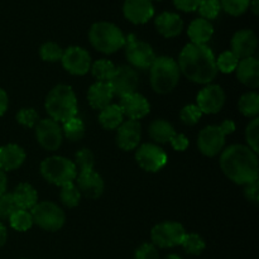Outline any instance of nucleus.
I'll return each instance as SVG.
<instances>
[{
	"mask_svg": "<svg viewBox=\"0 0 259 259\" xmlns=\"http://www.w3.org/2000/svg\"><path fill=\"white\" fill-rule=\"evenodd\" d=\"M111 90H113L114 96H123L129 95V94L136 93L137 86H138V73L136 72L131 66H120L115 68L113 77L109 81Z\"/></svg>",
	"mask_w": 259,
	"mask_h": 259,
	"instance_id": "14",
	"label": "nucleus"
},
{
	"mask_svg": "<svg viewBox=\"0 0 259 259\" xmlns=\"http://www.w3.org/2000/svg\"><path fill=\"white\" fill-rule=\"evenodd\" d=\"M63 50L55 42H46L40 46L39 56L46 62H57L61 61Z\"/></svg>",
	"mask_w": 259,
	"mask_h": 259,
	"instance_id": "36",
	"label": "nucleus"
},
{
	"mask_svg": "<svg viewBox=\"0 0 259 259\" xmlns=\"http://www.w3.org/2000/svg\"><path fill=\"white\" fill-rule=\"evenodd\" d=\"M7 239H8L7 228L4 227V224L0 223V248L4 247V244L7 243Z\"/></svg>",
	"mask_w": 259,
	"mask_h": 259,
	"instance_id": "51",
	"label": "nucleus"
},
{
	"mask_svg": "<svg viewBox=\"0 0 259 259\" xmlns=\"http://www.w3.org/2000/svg\"><path fill=\"white\" fill-rule=\"evenodd\" d=\"M40 174L47 182L62 187L75 181L77 168L71 159L53 156L43 159L40 163Z\"/></svg>",
	"mask_w": 259,
	"mask_h": 259,
	"instance_id": "6",
	"label": "nucleus"
},
{
	"mask_svg": "<svg viewBox=\"0 0 259 259\" xmlns=\"http://www.w3.org/2000/svg\"><path fill=\"white\" fill-rule=\"evenodd\" d=\"M238 108H239V111L244 116L257 118L259 113V95L257 93H253V91L244 94L239 99Z\"/></svg>",
	"mask_w": 259,
	"mask_h": 259,
	"instance_id": "29",
	"label": "nucleus"
},
{
	"mask_svg": "<svg viewBox=\"0 0 259 259\" xmlns=\"http://www.w3.org/2000/svg\"><path fill=\"white\" fill-rule=\"evenodd\" d=\"M250 0H220L222 9L225 13L233 15V17H239L244 14L249 9Z\"/></svg>",
	"mask_w": 259,
	"mask_h": 259,
	"instance_id": "37",
	"label": "nucleus"
},
{
	"mask_svg": "<svg viewBox=\"0 0 259 259\" xmlns=\"http://www.w3.org/2000/svg\"><path fill=\"white\" fill-rule=\"evenodd\" d=\"M181 245L185 252L191 255H200L206 248L204 238L196 233H189V234L186 233L184 239H182Z\"/></svg>",
	"mask_w": 259,
	"mask_h": 259,
	"instance_id": "33",
	"label": "nucleus"
},
{
	"mask_svg": "<svg viewBox=\"0 0 259 259\" xmlns=\"http://www.w3.org/2000/svg\"><path fill=\"white\" fill-rule=\"evenodd\" d=\"M120 106L124 116H128L131 120H139L144 118L151 111V105L143 95L138 93L129 94L120 98Z\"/></svg>",
	"mask_w": 259,
	"mask_h": 259,
	"instance_id": "17",
	"label": "nucleus"
},
{
	"mask_svg": "<svg viewBox=\"0 0 259 259\" xmlns=\"http://www.w3.org/2000/svg\"><path fill=\"white\" fill-rule=\"evenodd\" d=\"M220 128H222V131L224 132L225 136H228V134H232L233 132L235 131V124L234 121L228 119V120H224L222 124H220Z\"/></svg>",
	"mask_w": 259,
	"mask_h": 259,
	"instance_id": "49",
	"label": "nucleus"
},
{
	"mask_svg": "<svg viewBox=\"0 0 259 259\" xmlns=\"http://www.w3.org/2000/svg\"><path fill=\"white\" fill-rule=\"evenodd\" d=\"M14 201L17 204L18 209L23 210H32L33 207L37 205L38 201V194L34 190L32 185L27 184V182H22L18 185L12 192Z\"/></svg>",
	"mask_w": 259,
	"mask_h": 259,
	"instance_id": "26",
	"label": "nucleus"
},
{
	"mask_svg": "<svg viewBox=\"0 0 259 259\" xmlns=\"http://www.w3.org/2000/svg\"><path fill=\"white\" fill-rule=\"evenodd\" d=\"M154 24H156L159 34L166 38L177 37L179 34H181L182 29H184V20L176 13H162L156 18Z\"/></svg>",
	"mask_w": 259,
	"mask_h": 259,
	"instance_id": "22",
	"label": "nucleus"
},
{
	"mask_svg": "<svg viewBox=\"0 0 259 259\" xmlns=\"http://www.w3.org/2000/svg\"><path fill=\"white\" fill-rule=\"evenodd\" d=\"M258 0H250V4H249V8H252L253 13H254L255 15L258 14L259 12V8H258Z\"/></svg>",
	"mask_w": 259,
	"mask_h": 259,
	"instance_id": "52",
	"label": "nucleus"
},
{
	"mask_svg": "<svg viewBox=\"0 0 259 259\" xmlns=\"http://www.w3.org/2000/svg\"><path fill=\"white\" fill-rule=\"evenodd\" d=\"M166 259H182V258L179 257L177 254H169V255H167Z\"/></svg>",
	"mask_w": 259,
	"mask_h": 259,
	"instance_id": "53",
	"label": "nucleus"
},
{
	"mask_svg": "<svg viewBox=\"0 0 259 259\" xmlns=\"http://www.w3.org/2000/svg\"><path fill=\"white\" fill-rule=\"evenodd\" d=\"M62 134L71 142L80 141L85 136V124L77 116L68 119L63 123Z\"/></svg>",
	"mask_w": 259,
	"mask_h": 259,
	"instance_id": "30",
	"label": "nucleus"
},
{
	"mask_svg": "<svg viewBox=\"0 0 259 259\" xmlns=\"http://www.w3.org/2000/svg\"><path fill=\"white\" fill-rule=\"evenodd\" d=\"M30 214L33 223L47 232H57L66 222L65 211L51 201L37 202V205L30 210Z\"/></svg>",
	"mask_w": 259,
	"mask_h": 259,
	"instance_id": "7",
	"label": "nucleus"
},
{
	"mask_svg": "<svg viewBox=\"0 0 259 259\" xmlns=\"http://www.w3.org/2000/svg\"><path fill=\"white\" fill-rule=\"evenodd\" d=\"M244 195L247 197L248 201L253 202L254 205H258L259 202V186H258V180L253 181L250 184L245 185Z\"/></svg>",
	"mask_w": 259,
	"mask_h": 259,
	"instance_id": "45",
	"label": "nucleus"
},
{
	"mask_svg": "<svg viewBox=\"0 0 259 259\" xmlns=\"http://www.w3.org/2000/svg\"><path fill=\"white\" fill-rule=\"evenodd\" d=\"M10 227L17 232H27L33 227V218L30 211L23 209H18L10 215L9 218Z\"/></svg>",
	"mask_w": 259,
	"mask_h": 259,
	"instance_id": "32",
	"label": "nucleus"
},
{
	"mask_svg": "<svg viewBox=\"0 0 259 259\" xmlns=\"http://www.w3.org/2000/svg\"><path fill=\"white\" fill-rule=\"evenodd\" d=\"M235 72L238 80L247 88L257 89L259 86V61L253 56L240 60Z\"/></svg>",
	"mask_w": 259,
	"mask_h": 259,
	"instance_id": "21",
	"label": "nucleus"
},
{
	"mask_svg": "<svg viewBox=\"0 0 259 259\" xmlns=\"http://www.w3.org/2000/svg\"><path fill=\"white\" fill-rule=\"evenodd\" d=\"M8 104H9V100H8L7 93L0 88V116L5 114L8 109Z\"/></svg>",
	"mask_w": 259,
	"mask_h": 259,
	"instance_id": "48",
	"label": "nucleus"
},
{
	"mask_svg": "<svg viewBox=\"0 0 259 259\" xmlns=\"http://www.w3.org/2000/svg\"><path fill=\"white\" fill-rule=\"evenodd\" d=\"M123 13L133 24H144L154 15V8L149 0H125Z\"/></svg>",
	"mask_w": 259,
	"mask_h": 259,
	"instance_id": "18",
	"label": "nucleus"
},
{
	"mask_svg": "<svg viewBox=\"0 0 259 259\" xmlns=\"http://www.w3.org/2000/svg\"><path fill=\"white\" fill-rule=\"evenodd\" d=\"M17 121L25 128H34L39 121V115L33 108H23L18 111Z\"/></svg>",
	"mask_w": 259,
	"mask_h": 259,
	"instance_id": "41",
	"label": "nucleus"
},
{
	"mask_svg": "<svg viewBox=\"0 0 259 259\" xmlns=\"http://www.w3.org/2000/svg\"><path fill=\"white\" fill-rule=\"evenodd\" d=\"M220 168L237 185H248L258 180V157L249 147L233 144L222 151Z\"/></svg>",
	"mask_w": 259,
	"mask_h": 259,
	"instance_id": "2",
	"label": "nucleus"
},
{
	"mask_svg": "<svg viewBox=\"0 0 259 259\" xmlns=\"http://www.w3.org/2000/svg\"><path fill=\"white\" fill-rule=\"evenodd\" d=\"M169 143H171L172 148H174L175 151L184 152V151H186V149H187L190 142H189V139L186 138V136H185V134H177L176 133L171 138Z\"/></svg>",
	"mask_w": 259,
	"mask_h": 259,
	"instance_id": "47",
	"label": "nucleus"
},
{
	"mask_svg": "<svg viewBox=\"0 0 259 259\" xmlns=\"http://www.w3.org/2000/svg\"><path fill=\"white\" fill-rule=\"evenodd\" d=\"M197 10H199L200 15H201V18H204V19H215V18L219 15L220 10H222L220 0H201Z\"/></svg>",
	"mask_w": 259,
	"mask_h": 259,
	"instance_id": "39",
	"label": "nucleus"
},
{
	"mask_svg": "<svg viewBox=\"0 0 259 259\" xmlns=\"http://www.w3.org/2000/svg\"><path fill=\"white\" fill-rule=\"evenodd\" d=\"M114 98V93L111 90L109 82H95L90 86L88 90V100L91 108L95 110H103L106 106L111 104V100Z\"/></svg>",
	"mask_w": 259,
	"mask_h": 259,
	"instance_id": "24",
	"label": "nucleus"
},
{
	"mask_svg": "<svg viewBox=\"0 0 259 259\" xmlns=\"http://www.w3.org/2000/svg\"><path fill=\"white\" fill-rule=\"evenodd\" d=\"M180 72L195 83L209 85L218 75L217 58L206 45L189 43L179 57Z\"/></svg>",
	"mask_w": 259,
	"mask_h": 259,
	"instance_id": "1",
	"label": "nucleus"
},
{
	"mask_svg": "<svg viewBox=\"0 0 259 259\" xmlns=\"http://www.w3.org/2000/svg\"><path fill=\"white\" fill-rule=\"evenodd\" d=\"M45 106L50 118L57 123H65L77 115V99L68 85L55 86L47 94Z\"/></svg>",
	"mask_w": 259,
	"mask_h": 259,
	"instance_id": "3",
	"label": "nucleus"
},
{
	"mask_svg": "<svg viewBox=\"0 0 259 259\" xmlns=\"http://www.w3.org/2000/svg\"><path fill=\"white\" fill-rule=\"evenodd\" d=\"M225 137L220 125H207L199 133L197 147L204 156L215 157L224 148Z\"/></svg>",
	"mask_w": 259,
	"mask_h": 259,
	"instance_id": "13",
	"label": "nucleus"
},
{
	"mask_svg": "<svg viewBox=\"0 0 259 259\" xmlns=\"http://www.w3.org/2000/svg\"><path fill=\"white\" fill-rule=\"evenodd\" d=\"M232 52L237 56L238 58H247L252 57L254 55L258 46L257 35L250 29L238 30L232 38Z\"/></svg>",
	"mask_w": 259,
	"mask_h": 259,
	"instance_id": "19",
	"label": "nucleus"
},
{
	"mask_svg": "<svg viewBox=\"0 0 259 259\" xmlns=\"http://www.w3.org/2000/svg\"><path fill=\"white\" fill-rule=\"evenodd\" d=\"M179 63L172 57L162 56L156 57L154 62L149 67L151 86L156 93L168 94L177 86L180 81Z\"/></svg>",
	"mask_w": 259,
	"mask_h": 259,
	"instance_id": "4",
	"label": "nucleus"
},
{
	"mask_svg": "<svg viewBox=\"0 0 259 259\" xmlns=\"http://www.w3.org/2000/svg\"><path fill=\"white\" fill-rule=\"evenodd\" d=\"M239 63V58L232 52V51H225L219 57L217 58V67L218 71L223 73H232L234 72Z\"/></svg>",
	"mask_w": 259,
	"mask_h": 259,
	"instance_id": "35",
	"label": "nucleus"
},
{
	"mask_svg": "<svg viewBox=\"0 0 259 259\" xmlns=\"http://www.w3.org/2000/svg\"><path fill=\"white\" fill-rule=\"evenodd\" d=\"M125 56L132 66L141 70H147L156 60L153 48L147 42L139 40L134 34L125 37Z\"/></svg>",
	"mask_w": 259,
	"mask_h": 259,
	"instance_id": "8",
	"label": "nucleus"
},
{
	"mask_svg": "<svg viewBox=\"0 0 259 259\" xmlns=\"http://www.w3.org/2000/svg\"><path fill=\"white\" fill-rule=\"evenodd\" d=\"M245 138H247L248 147L253 152L258 153V139H259V119L254 118L245 129Z\"/></svg>",
	"mask_w": 259,
	"mask_h": 259,
	"instance_id": "42",
	"label": "nucleus"
},
{
	"mask_svg": "<svg viewBox=\"0 0 259 259\" xmlns=\"http://www.w3.org/2000/svg\"><path fill=\"white\" fill-rule=\"evenodd\" d=\"M61 62L67 72L75 76L86 75L91 67L90 55L88 51L78 46H72L63 51Z\"/></svg>",
	"mask_w": 259,
	"mask_h": 259,
	"instance_id": "12",
	"label": "nucleus"
},
{
	"mask_svg": "<svg viewBox=\"0 0 259 259\" xmlns=\"http://www.w3.org/2000/svg\"><path fill=\"white\" fill-rule=\"evenodd\" d=\"M136 161L147 172H158L167 163V154L161 147L152 143L142 144L136 152Z\"/></svg>",
	"mask_w": 259,
	"mask_h": 259,
	"instance_id": "11",
	"label": "nucleus"
},
{
	"mask_svg": "<svg viewBox=\"0 0 259 259\" xmlns=\"http://www.w3.org/2000/svg\"><path fill=\"white\" fill-rule=\"evenodd\" d=\"M149 2H153V0H149ZM157 2H158V0H157Z\"/></svg>",
	"mask_w": 259,
	"mask_h": 259,
	"instance_id": "54",
	"label": "nucleus"
},
{
	"mask_svg": "<svg viewBox=\"0 0 259 259\" xmlns=\"http://www.w3.org/2000/svg\"><path fill=\"white\" fill-rule=\"evenodd\" d=\"M89 39L95 50L105 55L115 53L125 45V35L120 28L109 22L94 23L89 32Z\"/></svg>",
	"mask_w": 259,
	"mask_h": 259,
	"instance_id": "5",
	"label": "nucleus"
},
{
	"mask_svg": "<svg viewBox=\"0 0 259 259\" xmlns=\"http://www.w3.org/2000/svg\"><path fill=\"white\" fill-rule=\"evenodd\" d=\"M149 137L157 143H168L176 134L174 125L164 119H156L149 124Z\"/></svg>",
	"mask_w": 259,
	"mask_h": 259,
	"instance_id": "28",
	"label": "nucleus"
},
{
	"mask_svg": "<svg viewBox=\"0 0 259 259\" xmlns=\"http://www.w3.org/2000/svg\"><path fill=\"white\" fill-rule=\"evenodd\" d=\"M142 125L138 120H126L120 124L116 133V143L123 151H133L141 143Z\"/></svg>",
	"mask_w": 259,
	"mask_h": 259,
	"instance_id": "16",
	"label": "nucleus"
},
{
	"mask_svg": "<svg viewBox=\"0 0 259 259\" xmlns=\"http://www.w3.org/2000/svg\"><path fill=\"white\" fill-rule=\"evenodd\" d=\"M60 199L61 202L65 205L66 207H76L78 204H80L81 200V194L78 191L77 186H76L73 182L71 184L65 185V186L61 187L60 192Z\"/></svg>",
	"mask_w": 259,
	"mask_h": 259,
	"instance_id": "34",
	"label": "nucleus"
},
{
	"mask_svg": "<svg viewBox=\"0 0 259 259\" xmlns=\"http://www.w3.org/2000/svg\"><path fill=\"white\" fill-rule=\"evenodd\" d=\"M186 230L180 223L163 222L154 225L151 232L152 242L154 247L174 248L181 245Z\"/></svg>",
	"mask_w": 259,
	"mask_h": 259,
	"instance_id": "9",
	"label": "nucleus"
},
{
	"mask_svg": "<svg viewBox=\"0 0 259 259\" xmlns=\"http://www.w3.org/2000/svg\"><path fill=\"white\" fill-rule=\"evenodd\" d=\"M115 68L116 67L113 65V62L103 58V60H98L96 62H94L90 70L96 80L100 81V82H109L113 77L114 72H115Z\"/></svg>",
	"mask_w": 259,
	"mask_h": 259,
	"instance_id": "31",
	"label": "nucleus"
},
{
	"mask_svg": "<svg viewBox=\"0 0 259 259\" xmlns=\"http://www.w3.org/2000/svg\"><path fill=\"white\" fill-rule=\"evenodd\" d=\"M134 259H159L158 250L151 243H144L136 250Z\"/></svg>",
	"mask_w": 259,
	"mask_h": 259,
	"instance_id": "44",
	"label": "nucleus"
},
{
	"mask_svg": "<svg viewBox=\"0 0 259 259\" xmlns=\"http://www.w3.org/2000/svg\"><path fill=\"white\" fill-rule=\"evenodd\" d=\"M7 186H8L7 174H5L3 169H0V196L7 192Z\"/></svg>",
	"mask_w": 259,
	"mask_h": 259,
	"instance_id": "50",
	"label": "nucleus"
},
{
	"mask_svg": "<svg viewBox=\"0 0 259 259\" xmlns=\"http://www.w3.org/2000/svg\"><path fill=\"white\" fill-rule=\"evenodd\" d=\"M187 34L194 45H205L211 39L214 34V27L209 20L204 18H197L190 23Z\"/></svg>",
	"mask_w": 259,
	"mask_h": 259,
	"instance_id": "25",
	"label": "nucleus"
},
{
	"mask_svg": "<svg viewBox=\"0 0 259 259\" xmlns=\"http://www.w3.org/2000/svg\"><path fill=\"white\" fill-rule=\"evenodd\" d=\"M202 113L200 111V109L197 108V105H186L182 108V110L180 111V119H181L182 123L185 125H195V124L199 123V120L201 119Z\"/></svg>",
	"mask_w": 259,
	"mask_h": 259,
	"instance_id": "40",
	"label": "nucleus"
},
{
	"mask_svg": "<svg viewBox=\"0 0 259 259\" xmlns=\"http://www.w3.org/2000/svg\"><path fill=\"white\" fill-rule=\"evenodd\" d=\"M77 177V189L80 191L81 196H85L88 199L95 200L103 195L104 192V180L98 172L88 171L80 172Z\"/></svg>",
	"mask_w": 259,
	"mask_h": 259,
	"instance_id": "20",
	"label": "nucleus"
},
{
	"mask_svg": "<svg viewBox=\"0 0 259 259\" xmlns=\"http://www.w3.org/2000/svg\"><path fill=\"white\" fill-rule=\"evenodd\" d=\"M18 210L17 204L12 194H7L0 196V219H9L10 215Z\"/></svg>",
	"mask_w": 259,
	"mask_h": 259,
	"instance_id": "43",
	"label": "nucleus"
},
{
	"mask_svg": "<svg viewBox=\"0 0 259 259\" xmlns=\"http://www.w3.org/2000/svg\"><path fill=\"white\" fill-rule=\"evenodd\" d=\"M35 137H37L38 143L46 151H57L62 144V128L57 121L52 120L51 118L42 119L35 125Z\"/></svg>",
	"mask_w": 259,
	"mask_h": 259,
	"instance_id": "10",
	"label": "nucleus"
},
{
	"mask_svg": "<svg viewBox=\"0 0 259 259\" xmlns=\"http://www.w3.org/2000/svg\"><path fill=\"white\" fill-rule=\"evenodd\" d=\"M75 166L76 168L80 169V172L93 171L94 164H95V158L90 149L82 148L76 153L75 156Z\"/></svg>",
	"mask_w": 259,
	"mask_h": 259,
	"instance_id": "38",
	"label": "nucleus"
},
{
	"mask_svg": "<svg viewBox=\"0 0 259 259\" xmlns=\"http://www.w3.org/2000/svg\"><path fill=\"white\" fill-rule=\"evenodd\" d=\"M196 105L202 114H217L225 104V93L219 85H207L197 94Z\"/></svg>",
	"mask_w": 259,
	"mask_h": 259,
	"instance_id": "15",
	"label": "nucleus"
},
{
	"mask_svg": "<svg viewBox=\"0 0 259 259\" xmlns=\"http://www.w3.org/2000/svg\"><path fill=\"white\" fill-rule=\"evenodd\" d=\"M123 120L124 114L120 106L116 104H110L105 109L100 110V114H99V123L104 129H108V131L118 129Z\"/></svg>",
	"mask_w": 259,
	"mask_h": 259,
	"instance_id": "27",
	"label": "nucleus"
},
{
	"mask_svg": "<svg viewBox=\"0 0 259 259\" xmlns=\"http://www.w3.org/2000/svg\"><path fill=\"white\" fill-rule=\"evenodd\" d=\"M201 0H174L175 7L181 12H195L199 8Z\"/></svg>",
	"mask_w": 259,
	"mask_h": 259,
	"instance_id": "46",
	"label": "nucleus"
},
{
	"mask_svg": "<svg viewBox=\"0 0 259 259\" xmlns=\"http://www.w3.org/2000/svg\"><path fill=\"white\" fill-rule=\"evenodd\" d=\"M25 161V152L18 144L0 147V169L4 172L19 168Z\"/></svg>",
	"mask_w": 259,
	"mask_h": 259,
	"instance_id": "23",
	"label": "nucleus"
}]
</instances>
